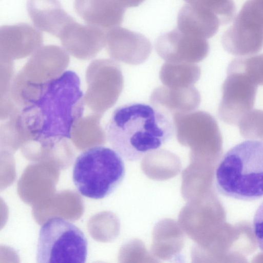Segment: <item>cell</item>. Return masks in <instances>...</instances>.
Here are the masks:
<instances>
[{"label":"cell","mask_w":263,"mask_h":263,"mask_svg":"<svg viewBox=\"0 0 263 263\" xmlns=\"http://www.w3.org/2000/svg\"><path fill=\"white\" fill-rule=\"evenodd\" d=\"M35 86V96L26 100L18 117L21 132L45 147L70 139L84 110L79 76L66 70Z\"/></svg>","instance_id":"6da1fadb"},{"label":"cell","mask_w":263,"mask_h":263,"mask_svg":"<svg viewBox=\"0 0 263 263\" xmlns=\"http://www.w3.org/2000/svg\"><path fill=\"white\" fill-rule=\"evenodd\" d=\"M168 115L148 104L133 103L117 107L105 127L109 144L124 159L136 161L156 151L174 133Z\"/></svg>","instance_id":"7a4b0ae2"},{"label":"cell","mask_w":263,"mask_h":263,"mask_svg":"<svg viewBox=\"0 0 263 263\" xmlns=\"http://www.w3.org/2000/svg\"><path fill=\"white\" fill-rule=\"evenodd\" d=\"M215 184L220 194L233 199L263 197V142L249 140L230 149L216 168Z\"/></svg>","instance_id":"3957f363"},{"label":"cell","mask_w":263,"mask_h":263,"mask_svg":"<svg viewBox=\"0 0 263 263\" xmlns=\"http://www.w3.org/2000/svg\"><path fill=\"white\" fill-rule=\"evenodd\" d=\"M125 174L123 158L114 149L99 145L85 149L77 157L72 180L81 195L100 199L115 191Z\"/></svg>","instance_id":"277c9868"},{"label":"cell","mask_w":263,"mask_h":263,"mask_svg":"<svg viewBox=\"0 0 263 263\" xmlns=\"http://www.w3.org/2000/svg\"><path fill=\"white\" fill-rule=\"evenodd\" d=\"M88 242L83 232L59 217L48 219L41 226L36 247L38 263H84Z\"/></svg>","instance_id":"5b68a950"},{"label":"cell","mask_w":263,"mask_h":263,"mask_svg":"<svg viewBox=\"0 0 263 263\" xmlns=\"http://www.w3.org/2000/svg\"><path fill=\"white\" fill-rule=\"evenodd\" d=\"M223 48L235 56H250L263 48V0H247L221 39Z\"/></svg>","instance_id":"8992f818"},{"label":"cell","mask_w":263,"mask_h":263,"mask_svg":"<svg viewBox=\"0 0 263 263\" xmlns=\"http://www.w3.org/2000/svg\"><path fill=\"white\" fill-rule=\"evenodd\" d=\"M257 87L243 71L228 68L218 110L219 119L227 124L238 125L252 109Z\"/></svg>","instance_id":"52a82bcc"},{"label":"cell","mask_w":263,"mask_h":263,"mask_svg":"<svg viewBox=\"0 0 263 263\" xmlns=\"http://www.w3.org/2000/svg\"><path fill=\"white\" fill-rule=\"evenodd\" d=\"M155 49L165 62L196 63L206 57L210 47L205 39L184 33L177 28L161 34Z\"/></svg>","instance_id":"ba28073f"},{"label":"cell","mask_w":263,"mask_h":263,"mask_svg":"<svg viewBox=\"0 0 263 263\" xmlns=\"http://www.w3.org/2000/svg\"><path fill=\"white\" fill-rule=\"evenodd\" d=\"M105 45L113 59L132 65L144 62L152 49L145 36L119 26L106 31Z\"/></svg>","instance_id":"9c48e42d"},{"label":"cell","mask_w":263,"mask_h":263,"mask_svg":"<svg viewBox=\"0 0 263 263\" xmlns=\"http://www.w3.org/2000/svg\"><path fill=\"white\" fill-rule=\"evenodd\" d=\"M64 48L81 59H89L106 45V32L89 25H82L76 20L68 24L59 36Z\"/></svg>","instance_id":"30bf717a"},{"label":"cell","mask_w":263,"mask_h":263,"mask_svg":"<svg viewBox=\"0 0 263 263\" xmlns=\"http://www.w3.org/2000/svg\"><path fill=\"white\" fill-rule=\"evenodd\" d=\"M43 43V35L37 28L26 23L4 25L0 28V49L5 58H22Z\"/></svg>","instance_id":"8fae6325"},{"label":"cell","mask_w":263,"mask_h":263,"mask_svg":"<svg viewBox=\"0 0 263 263\" xmlns=\"http://www.w3.org/2000/svg\"><path fill=\"white\" fill-rule=\"evenodd\" d=\"M74 7L86 23L104 31L119 26L125 12L118 0H74Z\"/></svg>","instance_id":"7c38bea8"},{"label":"cell","mask_w":263,"mask_h":263,"mask_svg":"<svg viewBox=\"0 0 263 263\" xmlns=\"http://www.w3.org/2000/svg\"><path fill=\"white\" fill-rule=\"evenodd\" d=\"M27 10L36 28L58 37L75 20L64 10L59 0H28Z\"/></svg>","instance_id":"4fadbf2b"},{"label":"cell","mask_w":263,"mask_h":263,"mask_svg":"<svg viewBox=\"0 0 263 263\" xmlns=\"http://www.w3.org/2000/svg\"><path fill=\"white\" fill-rule=\"evenodd\" d=\"M150 101L153 106L166 114L185 113L197 108L200 102L198 90L191 86L183 88L159 86L154 90Z\"/></svg>","instance_id":"5bb4252c"},{"label":"cell","mask_w":263,"mask_h":263,"mask_svg":"<svg viewBox=\"0 0 263 263\" xmlns=\"http://www.w3.org/2000/svg\"><path fill=\"white\" fill-rule=\"evenodd\" d=\"M222 25L214 13L186 4L180 10L177 28L181 32L196 37L209 39L213 36Z\"/></svg>","instance_id":"9a60e30c"},{"label":"cell","mask_w":263,"mask_h":263,"mask_svg":"<svg viewBox=\"0 0 263 263\" xmlns=\"http://www.w3.org/2000/svg\"><path fill=\"white\" fill-rule=\"evenodd\" d=\"M200 67L195 63L165 62L160 71V79L163 85L171 88L193 86L200 76Z\"/></svg>","instance_id":"2e32d148"},{"label":"cell","mask_w":263,"mask_h":263,"mask_svg":"<svg viewBox=\"0 0 263 263\" xmlns=\"http://www.w3.org/2000/svg\"><path fill=\"white\" fill-rule=\"evenodd\" d=\"M188 4L209 10L215 14L222 25L230 23L235 17L236 8L233 0H184Z\"/></svg>","instance_id":"e0dca14e"},{"label":"cell","mask_w":263,"mask_h":263,"mask_svg":"<svg viewBox=\"0 0 263 263\" xmlns=\"http://www.w3.org/2000/svg\"><path fill=\"white\" fill-rule=\"evenodd\" d=\"M228 68L241 70L257 85H263V53L234 59Z\"/></svg>","instance_id":"ac0fdd59"},{"label":"cell","mask_w":263,"mask_h":263,"mask_svg":"<svg viewBox=\"0 0 263 263\" xmlns=\"http://www.w3.org/2000/svg\"><path fill=\"white\" fill-rule=\"evenodd\" d=\"M242 137L250 140L263 142V110L252 109L238 124Z\"/></svg>","instance_id":"d6986e66"},{"label":"cell","mask_w":263,"mask_h":263,"mask_svg":"<svg viewBox=\"0 0 263 263\" xmlns=\"http://www.w3.org/2000/svg\"><path fill=\"white\" fill-rule=\"evenodd\" d=\"M253 228L258 248L263 252V202L255 212L253 218Z\"/></svg>","instance_id":"ffe728a7"},{"label":"cell","mask_w":263,"mask_h":263,"mask_svg":"<svg viewBox=\"0 0 263 263\" xmlns=\"http://www.w3.org/2000/svg\"><path fill=\"white\" fill-rule=\"evenodd\" d=\"M122 5L126 7H135L139 6L145 0H118Z\"/></svg>","instance_id":"44dd1931"}]
</instances>
